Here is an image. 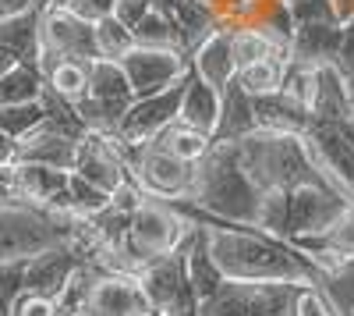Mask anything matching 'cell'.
Masks as SVG:
<instances>
[{"label":"cell","instance_id":"obj_1","mask_svg":"<svg viewBox=\"0 0 354 316\" xmlns=\"http://www.w3.org/2000/svg\"><path fill=\"white\" fill-rule=\"evenodd\" d=\"M195 231V220L185 217L177 210L170 199H156L149 195L145 203L135 210L131 217V235H128V245L124 252L117 256L113 270L121 274H138L142 267H149L163 256H174L188 242V235Z\"/></svg>","mask_w":354,"mask_h":316},{"label":"cell","instance_id":"obj_2","mask_svg":"<svg viewBox=\"0 0 354 316\" xmlns=\"http://www.w3.org/2000/svg\"><path fill=\"white\" fill-rule=\"evenodd\" d=\"M188 75H192V71H188ZM188 75H185L181 82H174L167 93L135 100L131 110L124 114L121 128H117L113 135H121L124 142H135V146H145V142H153L163 128H170L177 118H181V103H185V89H188Z\"/></svg>","mask_w":354,"mask_h":316},{"label":"cell","instance_id":"obj_3","mask_svg":"<svg viewBox=\"0 0 354 316\" xmlns=\"http://www.w3.org/2000/svg\"><path fill=\"white\" fill-rule=\"evenodd\" d=\"M121 64H124V71H128V78H131L135 100H145V96L167 93L174 82H181V78L192 71V53L135 46Z\"/></svg>","mask_w":354,"mask_h":316},{"label":"cell","instance_id":"obj_4","mask_svg":"<svg viewBox=\"0 0 354 316\" xmlns=\"http://www.w3.org/2000/svg\"><path fill=\"white\" fill-rule=\"evenodd\" d=\"M43 46H50L53 53H61V57H71V61H85V64L103 61L96 25L82 21L64 4L43 8Z\"/></svg>","mask_w":354,"mask_h":316},{"label":"cell","instance_id":"obj_5","mask_svg":"<svg viewBox=\"0 0 354 316\" xmlns=\"http://www.w3.org/2000/svg\"><path fill=\"white\" fill-rule=\"evenodd\" d=\"M85 316H160V313L153 309L149 295L142 292L135 274H121V270L103 267Z\"/></svg>","mask_w":354,"mask_h":316},{"label":"cell","instance_id":"obj_6","mask_svg":"<svg viewBox=\"0 0 354 316\" xmlns=\"http://www.w3.org/2000/svg\"><path fill=\"white\" fill-rule=\"evenodd\" d=\"M75 175L88 178V182L100 185V188H106L110 195L121 188L128 178H135L131 170H128V164H124V157H121V150H117L113 135H103V132H88L82 139Z\"/></svg>","mask_w":354,"mask_h":316},{"label":"cell","instance_id":"obj_7","mask_svg":"<svg viewBox=\"0 0 354 316\" xmlns=\"http://www.w3.org/2000/svg\"><path fill=\"white\" fill-rule=\"evenodd\" d=\"M82 256L71 249V245H57V249H46L39 256H32L25 267V292L32 295H43V299H61L64 288L71 284V277L82 270Z\"/></svg>","mask_w":354,"mask_h":316},{"label":"cell","instance_id":"obj_8","mask_svg":"<svg viewBox=\"0 0 354 316\" xmlns=\"http://www.w3.org/2000/svg\"><path fill=\"white\" fill-rule=\"evenodd\" d=\"M135 277H138V284H142V292L149 295L153 309H156L160 316H167V313L177 306V299H181L185 284H188V249L181 245L174 256H163V260L142 267Z\"/></svg>","mask_w":354,"mask_h":316},{"label":"cell","instance_id":"obj_9","mask_svg":"<svg viewBox=\"0 0 354 316\" xmlns=\"http://www.w3.org/2000/svg\"><path fill=\"white\" fill-rule=\"evenodd\" d=\"M340 46H344V25H340V21L298 25L294 43H290V61H294V64H305V68L337 64Z\"/></svg>","mask_w":354,"mask_h":316},{"label":"cell","instance_id":"obj_10","mask_svg":"<svg viewBox=\"0 0 354 316\" xmlns=\"http://www.w3.org/2000/svg\"><path fill=\"white\" fill-rule=\"evenodd\" d=\"M0 46H4V68L11 64H39L43 50V4L28 15L0 21Z\"/></svg>","mask_w":354,"mask_h":316},{"label":"cell","instance_id":"obj_11","mask_svg":"<svg viewBox=\"0 0 354 316\" xmlns=\"http://www.w3.org/2000/svg\"><path fill=\"white\" fill-rule=\"evenodd\" d=\"M192 68L198 71V78H205L213 89H227V85L238 78V57H234V36L230 28H216V33L198 43V50L192 53Z\"/></svg>","mask_w":354,"mask_h":316},{"label":"cell","instance_id":"obj_12","mask_svg":"<svg viewBox=\"0 0 354 316\" xmlns=\"http://www.w3.org/2000/svg\"><path fill=\"white\" fill-rule=\"evenodd\" d=\"M93 100H100L106 110H110V118L117 121V128H121L124 121V114L131 110L135 103V89H131V78L124 71L121 61H93V93H88Z\"/></svg>","mask_w":354,"mask_h":316},{"label":"cell","instance_id":"obj_13","mask_svg":"<svg viewBox=\"0 0 354 316\" xmlns=\"http://www.w3.org/2000/svg\"><path fill=\"white\" fill-rule=\"evenodd\" d=\"M78 139H68L61 132H50L46 125H39L32 135H25L18 142V153L28 164H46V167H61V170H75L78 164ZM18 160V164H21Z\"/></svg>","mask_w":354,"mask_h":316},{"label":"cell","instance_id":"obj_14","mask_svg":"<svg viewBox=\"0 0 354 316\" xmlns=\"http://www.w3.org/2000/svg\"><path fill=\"white\" fill-rule=\"evenodd\" d=\"M220 114H223V93L213 89L205 78H198V71L192 68L188 89H185V103H181V121L213 139L216 125H220Z\"/></svg>","mask_w":354,"mask_h":316},{"label":"cell","instance_id":"obj_15","mask_svg":"<svg viewBox=\"0 0 354 316\" xmlns=\"http://www.w3.org/2000/svg\"><path fill=\"white\" fill-rule=\"evenodd\" d=\"M252 132H259L255 96L245 89L238 78H234L223 89V114H220V125H216L213 142H238V139H245Z\"/></svg>","mask_w":354,"mask_h":316},{"label":"cell","instance_id":"obj_16","mask_svg":"<svg viewBox=\"0 0 354 316\" xmlns=\"http://www.w3.org/2000/svg\"><path fill=\"white\" fill-rule=\"evenodd\" d=\"M255 118H259V128L266 132L305 135L312 125V110L287 93H273V96H255Z\"/></svg>","mask_w":354,"mask_h":316},{"label":"cell","instance_id":"obj_17","mask_svg":"<svg viewBox=\"0 0 354 316\" xmlns=\"http://www.w3.org/2000/svg\"><path fill=\"white\" fill-rule=\"evenodd\" d=\"M46 96V78L39 64H11L0 75V107L15 103H39Z\"/></svg>","mask_w":354,"mask_h":316},{"label":"cell","instance_id":"obj_18","mask_svg":"<svg viewBox=\"0 0 354 316\" xmlns=\"http://www.w3.org/2000/svg\"><path fill=\"white\" fill-rule=\"evenodd\" d=\"M135 43L145 46V50H181V53H188L185 28L177 25L174 15H163L156 8L135 25Z\"/></svg>","mask_w":354,"mask_h":316},{"label":"cell","instance_id":"obj_19","mask_svg":"<svg viewBox=\"0 0 354 316\" xmlns=\"http://www.w3.org/2000/svg\"><path fill=\"white\" fill-rule=\"evenodd\" d=\"M43 78H46V89L64 96L68 103H78V100H85L88 93H93V64L71 61V57H61Z\"/></svg>","mask_w":354,"mask_h":316},{"label":"cell","instance_id":"obj_20","mask_svg":"<svg viewBox=\"0 0 354 316\" xmlns=\"http://www.w3.org/2000/svg\"><path fill=\"white\" fill-rule=\"evenodd\" d=\"M287 64H290V53L266 57V61H255V64L241 68V71H238V82L245 85L252 96H273V93H283Z\"/></svg>","mask_w":354,"mask_h":316},{"label":"cell","instance_id":"obj_21","mask_svg":"<svg viewBox=\"0 0 354 316\" xmlns=\"http://www.w3.org/2000/svg\"><path fill=\"white\" fill-rule=\"evenodd\" d=\"M153 142H156L160 150H167V153H174V157L188 160V164H198L205 153H209V146H213L209 135L198 132V128H192V125H185L181 118H177L170 128H163Z\"/></svg>","mask_w":354,"mask_h":316},{"label":"cell","instance_id":"obj_22","mask_svg":"<svg viewBox=\"0 0 354 316\" xmlns=\"http://www.w3.org/2000/svg\"><path fill=\"white\" fill-rule=\"evenodd\" d=\"M230 36H234V57H238V68H248V64L266 61V57H277V53H290V50L277 46L262 28H252V25L230 28Z\"/></svg>","mask_w":354,"mask_h":316},{"label":"cell","instance_id":"obj_23","mask_svg":"<svg viewBox=\"0 0 354 316\" xmlns=\"http://www.w3.org/2000/svg\"><path fill=\"white\" fill-rule=\"evenodd\" d=\"M46 121V103H15V107H0V132L8 139L21 142L25 135H32Z\"/></svg>","mask_w":354,"mask_h":316},{"label":"cell","instance_id":"obj_24","mask_svg":"<svg viewBox=\"0 0 354 316\" xmlns=\"http://www.w3.org/2000/svg\"><path fill=\"white\" fill-rule=\"evenodd\" d=\"M252 288L248 281H227L213 302H205L198 316H255L252 313Z\"/></svg>","mask_w":354,"mask_h":316},{"label":"cell","instance_id":"obj_25","mask_svg":"<svg viewBox=\"0 0 354 316\" xmlns=\"http://www.w3.org/2000/svg\"><path fill=\"white\" fill-rule=\"evenodd\" d=\"M96 36H100V50H103L106 61H124V57L138 46V43H135V33H131V28L117 18V15L96 25Z\"/></svg>","mask_w":354,"mask_h":316},{"label":"cell","instance_id":"obj_26","mask_svg":"<svg viewBox=\"0 0 354 316\" xmlns=\"http://www.w3.org/2000/svg\"><path fill=\"white\" fill-rule=\"evenodd\" d=\"M110 192L106 188H100V185H93L88 178H82V175H75L71 170V210L78 213V217H96L100 210H106L110 207Z\"/></svg>","mask_w":354,"mask_h":316},{"label":"cell","instance_id":"obj_27","mask_svg":"<svg viewBox=\"0 0 354 316\" xmlns=\"http://www.w3.org/2000/svg\"><path fill=\"white\" fill-rule=\"evenodd\" d=\"M4 263V306L11 309L25 295V267L28 260H0Z\"/></svg>","mask_w":354,"mask_h":316},{"label":"cell","instance_id":"obj_28","mask_svg":"<svg viewBox=\"0 0 354 316\" xmlns=\"http://www.w3.org/2000/svg\"><path fill=\"white\" fill-rule=\"evenodd\" d=\"M64 8H68V11H75L82 21H93V25H100V21L113 18V11H117V0H68Z\"/></svg>","mask_w":354,"mask_h":316},{"label":"cell","instance_id":"obj_29","mask_svg":"<svg viewBox=\"0 0 354 316\" xmlns=\"http://www.w3.org/2000/svg\"><path fill=\"white\" fill-rule=\"evenodd\" d=\"M8 316H57V302L53 299H43V295H32V292H25L11 309Z\"/></svg>","mask_w":354,"mask_h":316},{"label":"cell","instance_id":"obj_30","mask_svg":"<svg viewBox=\"0 0 354 316\" xmlns=\"http://www.w3.org/2000/svg\"><path fill=\"white\" fill-rule=\"evenodd\" d=\"M337 68H340V75L351 82V89H354V18L344 21V46L337 53Z\"/></svg>","mask_w":354,"mask_h":316},{"label":"cell","instance_id":"obj_31","mask_svg":"<svg viewBox=\"0 0 354 316\" xmlns=\"http://www.w3.org/2000/svg\"><path fill=\"white\" fill-rule=\"evenodd\" d=\"M294 316H333V313H330L326 299H322V295L315 292V284H308V288L298 295V306H294Z\"/></svg>","mask_w":354,"mask_h":316},{"label":"cell","instance_id":"obj_32","mask_svg":"<svg viewBox=\"0 0 354 316\" xmlns=\"http://www.w3.org/2000/svg\"><path fill=\"white\" fill-rule=\"evenodd\" d=\"M149 11H153V0H117V11H113V15L135 33V25L149 15Z\"/></svg>","mask_w":354,"mask_h":316},{"label":"cell","instance_id":"obj_33","mask_svg":"<svg viewBox=\"0 0 354 316\" xmlns=\"http://www.w3.org/2000/svg\"><path fill=\"white\" fill-rule=\"evenodd\" d=\"M36 8H39V0H0V18H18Z\"/></svg>","mask_w":354,"mask_h":316},{"label":"cell","instance_id":"obj_34","mask_svg":"<svg viewBox=\"0 0 354 316\" xmlns=\"http://www.w3.org/2000/svg\"><path fill=\"white\" fill-rule=\"evenodd\" d=\"M333 8H337V18L340 21H351L354 18V0H333Z\"/></svg>","mask_w":354,"mask_h":316},{"label":"cell","instance_id":"obj_35","mask_svg":"<svg viewBox=\"0 0 354 316\" xmlns=\"http://www.w3.org/2000/svg\"><path fill=\"white\" fill-rule=\"evenodd\" d=\"M283 4H298V0H283Z\"/></svg>","mask_w":354,"mask_h":316}]
</instances>
